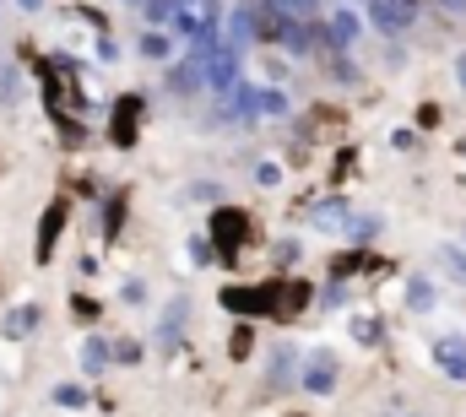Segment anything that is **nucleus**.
I'll list each match as a JSON object with an SVG mask.
<instances>
[{"mask_svg": "<svg viewBox=\"0 0 466 417\" xmlns=\"http://www.w3.org/2000/svg\"><path fill=\"white\" fill-rule=\"evenodd\" d=\"M218 304L233 314V320H271V325H293L299 314L315 304V282L304 277H266V282H228L218 293Z\"/></svg>", "mask_w": 466, "mask_h": 417, "instance_id": "f257e3e1", "label": "nucleus"}, {"mask_svg": "<svg viewBox=\"0 0 466 417\" xmlns=\"http://www.w3.org/2000/svg\"><path fill=\"white\" fill-rule=\"evenodd\" d=\"M207 239H212V255L233 266L249 244H260V222H255V211L249 207H233V201H218L212 217H207Z\"/></svg>", "mask_w": 466, "mask_h": 417, "instance_id": "f03ea898", "label": "nucleus"}, {"mask_svg": "<svg viewBox=\"0 0 466 417\" xmlns=\"http://www.w3.org/2000/svg\"><path fill=\"white\" fill-rule=\"evenodd\" d=\"M299 391L304 396H337L342 391V358H337V347H309L304 352V363H299Z\"/></svg>", "mask_w": 466, "mask_h": 417, "instance_id": "7ed1b4c3", "label": "nucleus"}, {"mask_svg": "<svg viewBox=\"0 0 466 417\" xmlns=\"http://www.w3.org/2000/svg\"><path fill=\"white\" fill-rule=\"evenodd\" d=\"M66 222H71V201L55 196V201L44 207V217H38V239H33V260H38V266L55 260V244H60V233H66Z\"/></svg>", "mask_w": 466, "mask_h": 417, "instance_id": "20e7f679", "label": "nucleus"}, {"mask_svg": "<svg viewBox=\"0 0 466 417\" xmlns=\"http://www.w3.org/2000/svg\"><path fill=\"white\" fill-rule=\"evenodd\" d=\"M429 358H434V369H440L445 380L466 385V331H440V336L429 341Z\"/></svg>", "mask_w": 466, "mask_h": 417, "instance_id": "39448f33", "label": "nucleus"}, {"mask_svg": "<svg viewBox=\"0 0 466 417\" xmlns=\"http://www.w3.org/2000/svg\"><path fill=\"white\" fill-rule=\"evenodd\" d=\"M299 363H304L299 341H277L266 352V391H299Z\"/></svg>", "mask_w": 466, "mask_h": 417, "instance_id": "423d86ee", "label": "nucleus"}, {"mask_svg": "<svg viewBox=\"0 0 466 417\" xmlns=\"http://www.w3.org/2000/svg\"><path fill=\"white\" fill-rule=\"evenodd\" d=\"M141 119H147V104L136 98V93H125L109 114V141H115L119 152H130L136 147V136H141Z\"/></svg>", "mask_w": 466, "mask_h": 417, "instance_id": "0eeeda50", "label": "nucleus"}, {"mask_svg": "<svg viewBox=\"0 0 466 417\" xmlns=\"http://www.w3.org/2000/svg\"><path fill=\"white\" fill-rule=\"evenodd\" d=\"M412 16H418L412 0H369V22H374V33H385V38H401V33L412 27Z\"/></svg>", "mask_w": 466, "mask_h": 417, "instance_id": "6e6552de", "label": "nucleus"}, {"mask_svg": "<svg viewBox=\"0 0 466 417\" xmlns=\"http://www.w3.org/2000/svg\"><path fill=\"white\" fill-rule=\"evenodd\" d=\"M429 277H434V282H451V288H466V249L461 244H434Z\"/></svg>", "mask_w": 466, "mask_h": 417, "instance_id": "1a4fd4ad", "label": "nucleus"}, {"mask_svg": "<svg viewBox=\"0 0 466 417\" xmlns=\"http://www.w3.org/2000/svg\"><path fill=\"white\" fill-rule=\"evenodd\" d=\"M434 304H440V282H434L429 271H412V277H407V310L434 314Z\"/></svg>", "mask_w": 466, "mask_h": 417, "instance_id": "9d476101", "label": "nucleus"}, {"mask_svg": "<svg viewBox=\"0 0 466 417\" xmlns=\"http://www.w3.org/2000/svg\"><path fill=\"white\" fill-rule=\"evenodd\" d=\"M228 358H233V363H249V358H255V320H233Z\"/></svg>", "mask_w": 466, "mask_h": 417, "instance_id": "9b49d317", "label": "nucleus"}, {"mask_svg": "<svg viewBox=\"0 0 466 417\" xmlns=\"http://www.w3.org/2000/svg\"><path fill=\"white\" fill-rule=\"evenodd\" d=\"M348 331H352L358 347H380V341H385V320H380V314H352Z\"/></svg>", "mask_w": 466, "mask_h": 417, "instance_id": "f8f14e48", "label": "nucleus"}, {"mask_svg": "<svg viewBox=\"0 0 466 417\" xmlns=\"http://www.w3.org/2000/svg\"><path fill=\"white\" fill-rule=\"evenodd\" d=\"M326 38H331L337 49H348L352 38H358V16H352V11H331V16H326Z\"/></svg>", "mask_w": 466, "mask_h": 417, "instance_id": "ddd939ff", "label": "nucleus"}, {"mask_svg": "<svg viewBox=\"0 0 466 417\" xmlns=\"http://www.w3.org/2000/svg\"><path fill=\"white\" fill-rule=\"evenodd\" d=\"M255 114L260 119H288V93L282 87H255Z\"/></svg>", "mask_w": 466, "mask_h": 417, "instance_id": "4468645a", "label": "nucleus"}, {"mask_svg": "<svg viewBox=\"0 0 466 417\" xmlns=\"http://www.w3.org/2000/svg\"><path fill=\"white\" fill-rule=\"evenodd\" d=\"M255 185L277 190V185H282V168H277V163H255Z\"/></svg>", "mask_w": 466, "mask_h": 417, "instance_id": "2eb2a0df", "label": "nucleus"}, {"mask_svg": "<svg viewBox=\"0 0 466 417\" xmlns=\"http://www.w3.org/2000/svg\"><path fill=\"white\" fill-rule=\"evenodd\" d=\"M55 402H60V407H87V391H82V385H60Z\"/></svg>", "mask_w": 466, "mask_h": 417, "instance_id": "dca6fc26", "label": "nucleus"}, {"mask_svg": "<svg viewBox=\"0 0 466 417\" xmlns=\"http://www.w3.org/2000/svg\"><path fill=\"white\" fill-rule=\"evenodd\" d=\"M33 320H38V310H16L5 331H11V336H27V331H33Z\"/></svg>", "mask_w": 466, "mask_h": 417, "instance_id": "f3484780", "label": "nucleus"}, {"mask_svg": "<svg viewBox=\"0 0 466 417\" xmlns=\"http://www.w3.org/2000/svg\"><path fill=\"white\" fill-rule=\"evenodd\" d=\"M82 358H87V369H104V363H109L115 352H109L104 341H87V352H82Z\"/></svg>", "mask_w": 466, "mask_h": 417, "instance_id": "a211bd4d", "label": "nucleus"}, {"mask_svg": "<svg viewBox=\"0 0 466 417\" xmlns=\"http://www.w3.org/2000/svg\"><path fill=\"white\" fill-rule=\"evenodd\" d=\"M277 11H282V16H299V22H304V16L315 11V0H277Z\"/></svg>", "mask_w": 466, "mask_h": 417, "instance_id": "6ab92c4d", "label": "nucleus"}, {"mask_svg": "<svg viewBox=\"0 0 466 417\" xmlns=\"http://www.w3.org/2000/svg\"><path fill=\"white\" fill-rule=\"evenodd\" d=\"M260 66H266V76H271V82H282V76H288V60H282V55H266Z\"/></svg>", "mask_w": 466, "mask_h": 417, "instance_id": "aec40b11", "label": "nucleus"}, {"mask_svg": "<svg viewBox=\"0 0 466 417\" xmlns=\"http://www.w3.org/2000/svg\"><path fill=\"white\" fill-rule=\"evenodd\" d=\"M115 358H119V363H136V358H141V347H136V341H119Z\"/></svg>", "mask_w": 466, "mask_h": 417, "instance_id": "412c9836", "label": "nucleus"}, {"mask_svg": "<svg viewBox=\"0 0 466 417\" xmlns=\"http://www.w3.org/2000/svg\"><path fill=\"white\" fill-rule=\"evenodd\" d=\"M445 11H456V16H461V11H466V0H445Z\"/></svg>", "mask_w": 466, "mask_h": 417, "instance_id": "4be33fe9", "label": "nucleus"}, {"mask_svg": "<svg viewBox=\"0 0 466 417\" xmlns=\"http://www.w3.org/2000/svg\"><path fill=\"white\" fill-rule=\"evenodd\" d=\"M385 417H429V412H385Z\"/></svg>", "mask_w": 466, "mask_h": 417, "instance_id": "5701e85b", "label": "nucleus"}, {"mask_svg": "<svg viewBox=\"0 0 466 417\" xmlns=\"http://www.w3.org/2000/svg\"><path fill=\"white\" fill-rule=\"evenodd\" d=\"M282 417H315V412H282Z\"/></svg>", "mask_w": 466, "mask_h": 417, "instance_id": "b1692460", "label": "nucleus"}, {"mask_svg": "<svg viewBox=\"0 0 466 417\" xmlns=\"http://www.w3.org/2000/svg\"><path fill=\"white\" fill-rule=\"evenodd\" d=\"M461 249H466V233H461Z\"/></svg>", "mask_w": 466, "mask_h": 417, "instance_id": "393cba45", "label": "nucleus"}]
</instances>
